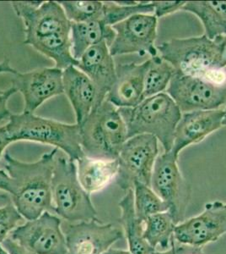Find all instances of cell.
<instances>
[{"instance_id":"1","label":"cell","mask_w":226,"mask_h":254,"mask_svg":"<svg viewBox=\"0 0 226 254\" xmlns=\"http://www.w3.org/2000/svg\"><path fill=\"white\" fill-rule=\"evenodd\" d=\"M17 16L23 20L25 44L53 61L55 67L64 69L77 66L72 54V23L60 3L56 1L11 2Z\"/></svg>"},{"instance_id":"2","label":"cell","mask_w":226,"mask_h":254,"mask_svg":"<svg viewBox=\"0 0 226 254\" xmlns=\"http://www.w3.org/2000/svg\"><path fill=\"white\" fill-rule=\"evenodd\" d=\"M58 149L54 147L33 163L20 161L4 153V168L13 182L12 202L26 220L45 212L55 214L52 204V180Z\"/></svg>"},{"instance_id":"3","label":"cell","mask_w":226,"mask_h":254,"mask_svg":"<svg viewBox=\"0 0 226 254\" xmlns=\"http://www.w3.org/2000/svg\"><path fill=\"white\" fill-rule=\"evenodd\" d=\"M118 110L126 125L128 139L143 134L152 135L162 145L164 152L172 150L181 112L167 93L144 98L135 107Z\"/></svg>"},{"instance_id":"4","label":"cell","mask_w":226,"mask_h":254,"mask_svg":"<svg viewBox=\"0 0 226 254\" xmlns=\"http://www.w3.org/2000/svg\"><path fill=\"white\" fill-rule=\"evenodd\" d=\"M4 127L12 142L27 141L54 146L66 153L71 161L76 162L85 155L80 127L76 123L67 124L23 112L11 114Z\"/></svg>"},{"instance_id":"5","label":"cell","mask_w":226,"mask_h":254,"mask_svg":"<svg viewBox=\"0 0 226 254\" xmlns=\"http://www.w3.org/2000/svg\"><path fill=\"white\" fill-rule=\"evenodd\" d=\"M80 127L81 147L86 156L118 159L128 140L126 125L118 108L106 99L90 114Z\"/></svg>"},{"instance_id":"6","label":"cell","mask_w":226,"mask_h":254,"mask_svg":"<svg viewBox=\"0 0 226 254\" xmlns=\"http://www.w3.org/2000/svg\"><path fill=\"white\" fill-rule=\"evenodd\" d=\"M52 204L55 214L67 222L96 219L97 211L90 195L80 185L76 162L56 157L52 180Z\"/></svg>"},{"instance_id":"7","label":"cell","mask_w":226,"mask_h":254,"mask_svg":"<svg viewBox=\"0 0 226 254\" xmlns=\"http://www.w3.org/2000/svg\"><path fill=\"white\" fill-rule=\"evenodd\" d=\"M158 55L185 75L205 76L216 69L217 48L215 41L199 37L172 38L156 45Z\"/></svg>"},{"instance_id":"8","label":"cell","mask_w":226,"mask_h":254,"mask_svg":"<svg viewBox=\"0 0 226 254\" xmlns=\"http://www.w3.org/2000/svg\"><path fill=\"white\" fill-rule=\"evenodd\" d=\"M166 93L183 113L222 109L226 104V82L176 71Z\"/></svg>"},{"instance_id":"9","label":"cell","mask_w":226,"mask_h":254,"mask_svg":"<svg viewBox=\"0 0 226 254\" xmlns=\"http://www.w3.org/2000/svg\"><path fill=\"white\" fill-rule=\"evenodd\" d=\"M160 154L159 141L148 134L128 139L118 155L117 185L126 191L133 189L135 182L150 187L155 160Z\"/></svg>"},{"instance_id":"10","label":"cell","mask_w":226,"mask_h":254,"mask_svg":"<svg viewBox=\"0 0 226 254\" xmlns=\"http://www.w3.org/2000/svg\"><path fill=\"white\" fill-rule=\"evenodd\" d=\"M178 161V155L172 150L159 154L150 181V188L167 203L177 225L183 221L190 196Z\"/></svg>"},{"instance_id":"11","label":"cell","mask_w":226,"mask_h":254,"mask_svg":"<svg viewBox=\"0 0 226 254\" xmlns=\"http://www.w3.org/2000/svg\"><path fill=\"white\" fill-rule=\"evenodd\" d=\"M9 237L35 254H67L62 220L50 212L18 225Z\"/></svg>"},{"instance_id":"12","label":"cell","mask_w":226,"mask_h":254,"mask_svg":"<svg viewBox=\"0 0 226 254\" xmlns=\"http://www.w3.org/2000/svg\"><path fill=\"white\" fill-rule=\"evenodd\" d=\"M158 19L155 15H134L112 26L116 37L110 46L114 56L137 54L140 56L158 55L155 45L157 38Z\"/></svg>"},{"instance_id":"13","label":"cell","mask_w":226,"mask_h":254,"mask_svg":"<svg viewBox=\"0 0 226 254\" xmlns=\"http://www.w3.org/2000/svg\"><path fill=\"white\" fill-rule=\"evenodd\" d=\"M226 234V203L214 201L206 203L198 216L176 225L174 239L180 244L202 248Z\"/></svg>"},{"instance_id":"14","label":"cell","mask_w":226,"mask_h":254,"mask_svg":"<svg viewBox=\"0 0 226 254\" xmlns=\"http://www.w3.org/2000/svg\"><path fill=\"white\" fill-rule=\"evenodd\" d=\"M67 254H103L123 237V232L112 224L97 219L67 223L63 229Z\"/></svg>"},{"instance_id":"15","label":"cell","mask_w":226,"mask_h":254,"mask_svg":"<svg viewBox=\"0 0 226 254\" xmlns=\"http://www.w3.org/2000/svg\"><path fill=\"white\" fill-rule=\"evenodd\" d=\"M12 75V87L23 96V112L34 114L48 99L63 93V69L56 67Z\"/></svg>"},{"instance_id":"16","label":"cell","mask_w":226,"mask_h":254,"mask_svg":"<svg viewBox=\"0 0 226 254\" xmlns=\"http://www.w3.org/2000/svg\"><path fill=\"white\" fill-rule=\"evenodd\" d=\"M223 119L224 108L181 114L175 130L172 152L179 156L184 148L202 142L211 133L223 127Z\"/></svg>"},{"instance_id":"17","label":"cell","mask_w":226,"mask_h":254,"mask_svg":"<svg viewBox=\"0 0 226 254\" xmlns=\"http://www.w3.org/2000/svg\"><path fill=\"white\" fill-rule=\"evenodd\" d=\"M149 60L143 63L121 64L116 66V80L106 96L114 106L133 108L143 100L144 78Z\"/></svg>"},{"instance_id":"18","label":"cell","mask_w":226,"mask_h":254,"mask_svg":"<svg viewBox=\"0 0 226 254\" xmlns=\"http://www.w3.org/2000/svg\"><path fill=\"white\" fill-rule=\"evenodd\" d=\"M63 93L75 111L76 124L80 127L100 102L93 81L79 68L71 65L63 70Z\"/></svg>"},{"instance_id":"19","label":"cell","mask_w":226,"mask_h":254,"mask_svg":"<svg viewBox=\"0 0 226 254\" xmlns=\"http://www.w3.org/2000/svg\"><path fill=\"white\" fill-rule=\"evenodd\" d=\"M116 66L108 45L101 42L87 49L76 67L93 81L100 101L103 102L116 80Z\"/></svg>"},{"instance_id":"20","label":"cell","mask_w":226,"mask_h":254,"mask_svg":"<svg viewBox=\"0 0 226 254\" xmlns=\"http://www.w3.org/2000/svg\"><path fill=\"white\" fill-rule=\"evenodd\" d=\"M76 162L78 179L90 195L103 190L118 173V159H93L84 155Z\"/></svg>"},{"instance_id":"21","label":"cell","mask_w":226,"mask_h":254,"mask_svg":"<svg viewBox=\"0 0 226 254\" xmlns=\"http://www.w3.org/2000/svg\"><path fill=\"white\" fill-rule=\"evenodd\" d=\"M116 37L112 26L106 25L103 20H90L80 23H72V54L76 61H79L87 49L94 45L106 42L109 48Z\"/></svg>"},{"instance_id":"22","label":"cell","mask_w":226,"mask_h":254,"mask_svg":"<svg viewBox=\"0 0 226 254\" xmlns=\"http://www.w3.org/2000/svg\"><path fill=\"white\" fill-rule=\"evenodd\" d=\"M120 221L131 254H151L154 249L143 238V222L137 218L135 207L134 190L129 189L118 203Z\"/></svg>"},{"instance_id":"23","label":"cell","mask_w":226,"mask_h":254,"mask_svg":"<svg viewBox=\"0 0 226 254\" xmlns=\"http://www.w3.org/2000/svg\"><path fill=\"white\" fill-rule=\"evenodd\" d=\"M181 10L200 20L204 35L210 40L226 35V1H189Z\"/></svg>"},{"instance_id":"24","label":"cell","mask_w":226,"mask_h":254,"mask_svg":"<svg viewBox=\"0 0 226 254\" xmlns=\"http://www.w3.org/2000/svg\"><path fill=\"white\" fill-rule=\"evenodd\" d=\"M176 225L169 211L154 214L143 222V238L155 251H165L171 248Z\"/></svg>"},{"instance_id":"25","label":"cell","mask_w":226,"mask_h":254,"mask_svg":"<svg viewBox=\"0 0 226 254\" xmlns=\"http://www.w3.org/2000/svg\"><path fill=\"white\" fill-rule=\"evenodd\" d=\"M176 69L159 55L149 59V66L144 78L143 99L166 93Z\"/></svg>"},{"instance_id":"26","label":"cell","mask_w":226,"mask_h":254,"mask_svg":"<svg viewBox=\"0 0 226 254\" xmlns=\"http://www.w3.org/2000/svg\"><path fill=\"white\" fill-rule=\"evenodd\" d=\"M141 14L154 15L152 2H103L102 20L110 26Z\"/></svg>"},{"instance_id":"27","label":"cell","mask_w":226,"mask_h":254,"mask_svg":"<svg viewBox=\"0 0 226 254\" xmlns=\"http://www.w3.org/2000/svg\"><path fill=\"white\" fill-rule=\"evenodd\" d=\"M135 212L137 218L144 220L154 214L169 211V207L161 199L149 186L140 182H135L134 185Z\"/></svg>"},{"instance_id":"28","label":"cell","mask_w":226,"mask_h":254,"mask_svg":"<svg viewBox=\"0 0 226 254\" xmlns=\"http://www.w3.org/2000/svg\"><path fill=\"white\" fill-rule=\"evenodd\" d=\"M71 23L102 20L103 2L100 1H59Z\"/></svg>"},{"instance_id":"29","label":"cell","mask_w":226,"mask_h":254,"mask_svg":"<svg viewBox=\"0 0 226 254\" xmlns=\"http://www.w3.org/2000/svg\"><path fill=\"white\" fill-rule=\"evenodd\" d=\"M14 204L9 203L0 208V244L9 237L11 231L23 220Z\"/></svg>"},{"instance_id":"30","label":"cell","mask_w":226,"mask_h":254,"mask_svg":"<svg viewBox=\"0 0 226 254\" xmlns=\"http://www.w3.org/2000/svg\"><path fill=\"white\" fill-rule=\"evenodd\" d=\"M185 3L186 1H152L154 15L157 19L181 10Z\"/></svg>"},{"instance_id":"31","label":"cell","mask_w":226,"mask_h":254,"mask_svg":"<svg viewBox=\"0 0 226 254\" xmlns=\"http://www.w3.org/2000/svg\"><path fill=\"white\" fill-rule=\"evenodd\" d=\"M217 48L216 56V69H223L226 68V35L220 36L214 39Z\"/></svg>"},{"instance_id":"32","label":"cell","mask_w":226,"mask_h":254,"mask_svg":"<svg viewBox=\"0 0 226 254\" xmlns=\"http://www.w3.org/2000/svg\"><path fill=\"white\" fill-rule=\"evenodd\" d=\"M17 93L14 87H9V89L5 90L3 94H0V123L4 121L5 119H9L10 116L9 108H8V102L11 96Z\"/></svg>"},{"instance_id":"33","label":"cell","mask_w":226,"mask_h":254,"mask_svg":"<svg viewBox=\"0 0 226 254\" xmlns=\"http://www.w3.org/2000/svg\"><path fill=\"white\" fill-rule=\"evenodd\" d=\"M1 245L9 254H35L9 237H7L3 243H1Z\"/></svg>"},{"instance_id":"34","label":"cell","mask_w":226,"mask_h":254,"mask_svg":"<svg viewBox=\"0 0 226 254\" xmlns=\"http://www.w3.org/2000/svg\"><path fill=\"white\" fill-rule=\"evenodd\" d=\"M188 249V245H183L177 243L176 240H172L171 248L165 251H155L151 254H186Z\"/></svg>"},{"instance_id":"35","label":"cell","mask_w":226,"mask_h":254,"mask_svg":"<svg viewBox=\"0 0 226 254\" xmlns=\"http://www.w3.org/2000/svg\"><path fill=\"white\" fill-rule=\"evenodd\" d=\"M0 190L10 195L13 193V182L9 174L4 170H0Z\"/></svg>"},{"instance_id":"36","label":"cell","mask_w":226,"mask_h":254,"mask_svg":"<svg viewBox=\"0 0 226 254\" xmlns=\"http://www.w3.org/2000/svg\"><path fill=\"white\" fill-rule=\"evenodd\" d=\"M10 143H12L11 140L9 139L5 127L3 126L0 127V159L4 153L6 147H8Z\"/></svg>"},{"instance_id":"37","label":"cell","mask_w":226,"mask_h":254,"mask_svg":"<svg viewBox=\"0 0 226 254\" xmlns=\"http://www.w3.org/2000/svg\"><path fill=\"white\" fill-rule=\"evenodd\" d=\"M17 72V70H15V69L10 65V63H9V61H8L7 59L0 62V74H10V75H14V74ZM4 92H5V91L0 89V94H3Z\"/></svg>"},{"instance_id":"38","label":"cell","mask_w":226,"mask_h":254,"mask_svg":"<svg viewBox=\"0 0 226 254\" xmlns=\"http://www.w3.org/2000/svg\"><path fill=\"white\" fill-rule=\"evenodd\" d=\"M186 254H204V253H203L202 248L188 246V249H187Z\"/></svg>"},{"instance_id":"39","label":"cell","mask_w":226,"mask_h":254,"mask_svg":"<svg viewBox=\"0 0 226 254\" xmlns=\"http://www.w3.org/2000/svg\"><path fill=\"white\" fill-rule=\"evenodd\" d=\"M103 254H131L129 251L125 250H119V249H110Z\"/></svg>"},{"instance_id":"40","label":"cell","mask_w":226,"mask_h":254,"mask_svg":"<svg viewBox=\"0 0 226 254\" xmlns=\"http://www.w3.org/2000/svg\"><path fill=\"white\" fill-rule=\"evenodd\" d=\"M226 127V104L224 107V119H223V127Z\"/></svg>"},{"instance_id":"41","label":"cell","mask_w":226,"mask_h":254,"mask_svg":"<svg viewBox=\"0 0 226 254\" xmlns=\"http://www.w3.org/2000/svg\"><path fill=\"white\" fill-rule=\"evenodd\" d=\"M0 254H9L7 253L5 249H3L1 244H0Z\"/></svg>"},{"instance_id":"42","label":"cell","mask_w":226,"mask_h":254,"mask_svg":"<svg viewBox=\"0 0 226 254\" xmlns=\"http://www.w3.org/2000/svg\"><path fill=\"white\" fill-rule=\"evenodd\" d=\"M6 198H8L7 195H5V194H0V200L6 199Z\"/></svg>"}]
</instances>
